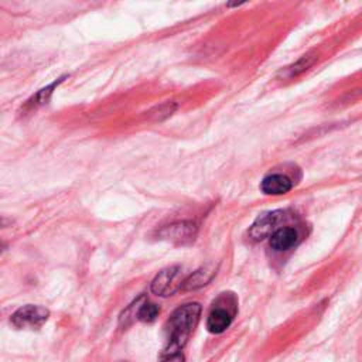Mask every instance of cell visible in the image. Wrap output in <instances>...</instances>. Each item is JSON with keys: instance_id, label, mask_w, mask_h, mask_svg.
Wrapping results in <instances>:
<instances>
[{"instance_id": "1", "label": "cell", "mask_w": 362, "mask_h": 362, "mask_svg": "<svg viewBox=\"0 0 362 362\" xmlns=\"http://www.w3.org/2000/svg\"><path fill=\"white\" fill-rule=\"evenodd\" d=\"M199 303H187L174 310L165 322V345L163 356L180 354L199 322Z\"/></svg>"}, {"instance_id": "2", "label": "cell", "mask_w": 362, "mask_h": 362, "mask_svg": "<svg viewBox=\"0 0 362 362\" xmlns=\"http://www.w3.org/2000/svg\"><path fill=\"white\" fill-rule=\"evenodd\" d=\"M238 311V298L233 293H221L212 303L206 318V329L212 334L225 332Z\"/></svg>"}, {"instance_id": "3", "label": "cell", "mask_w": 362, "mask_h": 362, "mask_svg": "<svg viewBox=\"0 0 362 362\" xmlns=\"http://www.w3.org/2000/svg\"><path fill=\"white\" fill-rule=\"evenodd\" d=\"M49 317V311L41 305L27 304L20 307L10 318L11 324L20 329H37L42 327Z\"/></svg>"}, {"instance_id": "4", "label": "cell", "mask_w": 362, "mask_h": 362, "mask_svg": "<svg viewBox=\"0 0 362 362\" xmlns=\"http://www.w3.org/2000/svg\"><path fill=\"white\" fill-rule=\"evenodd\" d=\"M182 281L184 280H181V267L171 266L156 274L150 288L156 296L168 297L182 287Z\"/></svg>"}, {"instance_id": "5", "label": "cell", "mask_w": 362, "mask_h": 362, "mask_svg": "<svg viewBox=\"0 0 362 362\" xmlns=\"http://www.w3.org/2000/svg\"><path fill=\"white\" fill-rule=\"evenodd\" d=\"M157 235L163 240L184 246L194 242L197 236V225L191 221H180L163 226Z\"/></svg>"}, {"instance_id": "6", "label": "cell", "mask_w": 362, "mask_h": 362, "mask_svg": "<svg viewBox=\"0 0 362 362\" xmlns=\"http://www.w3.org/2000/svg\"><path fill=\"white\" fill-rule=\"evenodd\" d=\"M283 212L281 211H272L266 212L256 218V221L249 228V238L252 240H262L270 236L276 230V225L279 223Z\"/></svg>"}, {"instance_id": "7", "label": "cell", "mask_w": 362, "mask_h": 362, "mask_svg": "<svg viewBox=\"0 0 362 362\" xmlns=\"http://www.w3.org/2000/svg\"><path fill=\"white\" fill-rule=\"evenodd\" d=\"M298 230L291 226L276 229L269 239V245L274 252H286L294 247L298 242Z\"/></svg>"}, {"instance_id": "8", "label": "cell", "mask_w": 362, "mask_h": 362, "mask_svg": "<svg viewBox=\"0 0 362 362\" xmlns=\"http://www.w3.org/2000/svg\"><path fill=\"white\" fill-rule=\"evenodd\" d=\"M293 188V181L283 174H269L260 182L262 192L267 195H283Z\"/></svg>"}, {"instance_id": "9", "label": "cell", "mask_w": 362, "mask_h": 362, "mask_svg": "<svg viewBox=\"0 0 362 362\" xmlns=\"http://www.w3.org/2000/svg\"><path fill=\"white\" fill-rule=\"evenodd\" d=\"M214 277V272L208 270L206 267H201L198 270H195L194 273H191L187 279H184L182 281V290H197L204 287L205 284H208Z\"/></svg>"}, {"instance_id": "10", "label": "cell", "mask_w": 362, "mask_h": 362, "mask_svg": "<svg viewBox=\"0 0 362 362\" xmlns=\"http://www.w3.org/2000/svg\"><path fill=\"white\" fill-rule=\"evenodd\" d=\"M315 61V55L313 54H307V55H303L300 59H297L294 64L286 66L280 75L284 78V79H291L297 75H300L301 72H304L307 68H310L313 65V62Z\"/></svg>"}, {"instance_id": "11", "label": "cell", "mask_w": 362, "mask_h": 362, "mask_svg": "<svg viewBox=\"0 0 362 362\" xmlns=\"http://www.w3.org/2000/svg\"><path fill=\"white\" fill-rule=\"evenodd\" d=\"M62 81H64V78H58V79H57L55 82H52L51 85H48V86H45V88L40 89L35 95H33V96L27 100V103H25V109H35V107H38V106H41V105L47 103V102H48V99H49V96L52 95V92H54L55 86H58Z\"/></svg>"}, {"instance_id": "12", "label": "cell", "mask_w": 362, "mask_h": 362, "mask_svg": "<svg viewBox=\"0 0 362 362\" xmlns=\"http://www.w3.org/2000/svg\"><path fill=\"white\" fill-rule=\"evenodd\" d=\"M158 314H160V308L157 304L144 301L143 304L139 305L136 317L143 322H153L158 317Z\"/></svg>"}, {"instance_id": "13", "label": "cell", "mask_w": 362, "mask_h": 362, "mask_svg": "<svg viewBox=\"0 0 362 362\" xmlns=\"http://www.w3.org/2000/svg\"><path fill=\"white\" fill-rule=\"evenodd\" d=\"M161 362H184V356L182 354H173V355H167L164 356V359Z\"/></svg>"}]
</instances>
